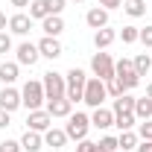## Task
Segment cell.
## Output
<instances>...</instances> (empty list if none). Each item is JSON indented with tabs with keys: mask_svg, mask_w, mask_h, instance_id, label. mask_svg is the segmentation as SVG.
<instances>
[{
	"mask_svg": "<svg viewBox=\"0 0 152 152\" xmlns=\"http://www.w3.org/2000/svg\"><path fill=\"white\" fill-rule=\"evenodd\" d=\"M137 152H152V140H143V143H137Z\"/></svg>",
	"mask_w": 152,
	"mask_h": 152,
	"instance_id": "f35d334b",
	"label": "cell"
},
{
	"mask_svg": "<svg viewBox=\"0 0 152 152\" xmlns=\"http://www.w3.org/2000/svg\"><path fill=\"white\" fill-rule=\"evenodd\" d=\"M6 126H9V111L0 108V129H6Z\"/></svg>",
	"mask_w": 152,
	"mask_h": 152,
	"instance_id": "74e56055",
	"label": "cell"
},
{
	"mask_svg": "<svg viewBox=\"0 0 152 152\" xmlns=\"http://www.w3.org/2000/svg\"><path fill=\"white\" fill-rule=\"evenodd\" d=\"M12 6H18V9H23V6H29V0H9Z\"/></svg>",
	"mask_w": 152,
	"mask_h": 152,
	"instance_id": "ab89813d",
	"label": "cell"
},
{
	"mask_svg": "<svg viewBox=\"0 0 152 152\" xmlns=\"http://www.w3.org/2000/svg\"><path fill=\"white\" fill-rule=\"evenodd\" d=\"M146 96H149V99H152V85H146Z\"/></svg>",
	"mask_w": 152,
	"mask_h": 152,
	"instance_id": "b9f144b4",
	"label": "cell"
},
{
	"mask_svg": "<svg viewBox=\"0 0 152 152\" xmlns=\"http://www.w3.org/2000/svg\"><path fill=\"white\" fill-rule=\"evenodd\" d=\"M47 114H50V117H70V114H73V102H70L67 96H61V99H47Z\"/></svg>",
	"mask_w": 152,
	"mask_h": 152,
	"instance_id": "30bf717a",
	"label": "cell"
},
{
	"mask_svg": "<svg viewBox=\"0 0 152 152\" xmlns=\"http://www.w3.org/2000/svg\"><path fill=\"white\" fill-rule=\"evenodd\" d=\"M44 143H47V146H53V149H61V146L67 143V132H64V129H53V126H50V129L44 132Z\"/></svg>",
	"mask_w": 152,
	"mask_h": 152,
	"instance_id": "e0dca14e",
	"label": "cell"
},
{
	"mask_svg": "<svg viewBox=\"0 0 152 152\" xmlns=\"http://www.w3.org/2000/svg\"><path fill=\"white\" fill-rule=\"evenodd\" d=\"M47 15H50V12H47V3H44V0H32V3H29V18L32 20H44Z\"/></svg>",
	"mask_w": 152,
	"mask_h": 152,
	"instance_id": "484cf974",
	"label": "cell"
},
{
	"mask_svg": "<svg viewBox=\"0 0 152 152\" xmlns=\"http://www.w3.org/2000/svg\"><path fill=\"white\" fill-rule=\"evenodd\" d=\"M94 152H102V149H99V146H96V149H94Z\"/></svg>",
	"mask_w": 152,
	"mask_h": 152,
	"instance_id": "7bdbcfd3",
	"label": "cell"
},
{
	"mask_svg": "<svg viewBox=\"0 0 152 152\" xmlns=\"http://www.w3.org/2000/svg\"><path fill=\"white\" fill-rule=\"evenodd\" d=\"M105 96H108V91H105V82H102V79H96V76H94V79H88V82H85L82 102H88L91 108H99Z\"/></svg>",
	"mask_w": 152,
	"mask_h": 152,
	"instance_id": "277c9868",
	"label": "cell"
},
{
	"mask_svg": "<svg viewBox=\"0 0 152 152\" xmlns=\"http://www.w3.org/2000/svg\"><path fill=\"white\" fill-rule=\"evenodd\" d=\"M26 126H29L32 132H47V129L53 126V117H50L47 111H41V108H38V111H29V117H26Z\"/></svg>",
	"mask_w": 152,
	"mask_h": 152,
	"instance_id": "ba28073f",
	"label": "cell"
},
{
	"mask_svg": "<svg viewBox=\"0 0 152 152\" xmlns=\"http://www.w3.org/2000/svg\"><path fill=\"white\" fill-rule=\"evenodd\" d=\"M38 56H41V53H38V44H32V41H23L18 47V64H29V67H32L38 61Z\"/></svg>",
	"mask_w": 152,
	"mask_h": 152,
	"instance_id": "8fae6325",
	"label": "cell"
},
{
	"mask_svg": "<svg viewBox=\"0 0 152 152\" xmlns=\"http://www.w3.org/2000/svg\"><path fill=\"white\" fill-rule=\"evenodd\" d=\"M117 146L126 152V149H137V134L129 129V132H120V137H117Z\"/></svg>",
	"mask_w": 152,
	"mask_h": 152,
	"instance_id": "d4e9b609",
	"label": "cell"
},
{
	"mask_svg": "<svg viewBox=\"0 0 152 152\" xmlns=\"http://www.w3.org/2000/svg\"><path fill=\"white\" fill-rule=\"evenodd\" d=\"M18 79V61H3L0 64V82L3 85H12Z\"/></svg>",
	"mask_w": 152,
	"mask_h": 152,
	"instance_id": "ffe728a7",
	"label": "cell"
},
{
	"mask_svg": "<svg viewBox=\"0 0 152 152\" xmlns=\"http://www.w3.org/2000/svg\"><path fill=\"white\" fill-rule=\"evenodd\" d=\"M137 137H143V140H152V120H140Z\"/></svg>",
	"mask_w": 152,
	"mask_h": 152,
	"instance_id": "f546056e",
	"label": "cell"
},
{
	"mask_svg": "<svg viewBox=\"0 0 152 152\" xmlns=\"http://www.w3.org/2000/svg\"><path fill=\"white\" fill-rule=\"evenodd\" d=\"M38 53H41L44 58H58V56H61V44H58V38L44 35L41 41H38Z\"/></svg>",
	"mask_w": 152,
	"mask_h": 152,
	"instance_id": "7c38bea8",
	"label": "cell"
},
{
	"mask_svg": "<svg viewBox=\"0 0 152 152\" xmlns=\"http://www.w3.org/2000/svg\"><path fill=\"white\" fill-rule=\"evenodd\" d=\"M114 38H117V32H114V29H108V26L96 29V32H94V44H96V50H105L108 44H114Z\"/></svg>",
	"mask_w": 152,
	"mask_h": 152,
	"instance_id": "d6986e66",
	"label": "cell"
},
{
	"mask_svg": "<svg viewBox=\"0 0 152 152\" xmlns=\"http://www.w3.org/2000/svg\"><path fill=\"white\" fill-rule=\"evenodd\" d=\"M18 105H23L20 102V91H15L12 85H3V91H0V108H6V111L12 114Z\"/></svg>",
	"mask_w": 152,
	"mask_h": 152,
	"instance_id": "9c48e42d",
	"label": "cell"
},
{
	"mask_svg": "<svg viewBox=\"0 0 152 152\" xmlns=\"http://www.w3.org/2000/svg\"><path fill=\"white\" fill-rule=\"evenodd\" d=\"M105 91H108V96H114V99H117V96L126 94V85H123V82L114 76V79H108V82H105Z\"/></svg>",
	"mask_w": 152,
	"mask_h": 152,
	"instance_id": "83f0119b",
	"label": "cell"
},
{
	"mask_svg": "<svg viewBox=\"0 0 152 152\" xmlns=\"http://www.w3.org/2000/svg\"><path fill=\"white\" fill-rule=\"evenodd\" d=\"M9 50H12V38H9V32H6V29H3V32H0V53L6 56Z\"/></svg>",
	"mask_w": 152,
	"mask_h": 152,
	"instance_id": "d6a6232c",
	"label": "cell"
},
{
	"mask_svg": "<svg viewBox=\"0 0 152 152\" xmlns=\"http://www.w3.org/2000/svg\"><path fill=\"white\" fill-rule=\"evenodd\" d=\"M44 3H47V12L50 15H61V9H64L67 0H44Z\"/></svg>",
	"mask_w": 152,
	"mask_h": 152,
	"instance_id": "4dcf8cb0",
	"label": "cell"
},
{
	"mask_svg": "<svg viewBox=\"0 0 152 152\" xmlns=\"http://www.w3.org/2000/svg\"><path fill=\"white\" fill-rule=\"evenodd\" d=\"M96 146H99L102 152H114V149H120V146H117V137H102Z\"/></svg>",
	"mask_w": 152,
	"mask_h": 152,
	"instance_id": "1f68e13d",
	"label": "cell"
},
{
	"mask_svg": "<svg viewBox=\"0 0 152 152\" xmlns=\"http://www.w3.org/2000/svg\"><path fill=\"white\" fill-rule=\"evenodd\" d=\"M137 41H143L146 47H152V26H146V29H140V38Z\"/></svg>",
	"mask_w": 152,
	"mask_h": 152,
	"instance_id": "8d00e7d4",
	"label": "cell"
},
{
	"mask_svg": "<svg viewBox=\"0 0 152 152\" xmlns=\"http://www.w3.org/2000/svg\"><path fill=\"white\" fill-rule=\"evenodd\" d=\"M0 152H20V143L18 140H3L0 143Z\"/></svg>",
	"mask_w": 152,
	"mask_h": 152,
	"instance_id": "e575fe53",
	"label": "cell"
},
{
	"mask_svg": "<svg viewBox=\"0 0 152 152\" xmlns=\"http://www.w3.org/2000/svg\"><path fill=\"white\" fill-rule=\"evenodd\" d=\"M96 6H102L105 12H111V9H120L123 6V0H96Z\"/></svg>",
	"mask_w": 152,
	"mask_h": 152,
	"instance_id": "836d02e7",
	"label": "cell"
},
{
	"mask_svg": "<svg viewBox=\"0 0 152 152\" xmlns=\"http://www.w3.org/2000/svg\"><path fill=\"white\" fill-rule=\"evenodd\" d=\"M91 126H96V129H108V126H114V111H108V108H94V114H91Z\"/></svg>",
	"mask_w": 152,
	"mask_h": 152,
	"instance_id": "2e32d148",
	"label": "cell"
},
{
	"mask_svg": "<svg viewBox=\"0 0 152 152\" xmlns=\"http://www.w3.org/2000/svg\"><path fill=\"white\" fill-rule=\"evenodd\" d=\"M91 70H94L96 79L108 82V79H114V58L108 56V53H94V58H91Z\"/></svg>",
	"mask_w": 152,
	"mask_h": 152,
	"instance_id": "52a82bcc",
	"label": "cell"
},
{
	"mask_svg": "<svg viewBox=\"0 0 152 152\" xmlns=\"http://www.w3.org/2000/svg\"><path fill=\"white\" fill-rule=\"evenodd\" d=\"M73 3H82V0H73Z\"/></svg>",
	"mask_w": 152,
	"mask_h": 152,
	"instance_id": "ee69618b",
	"label": "cell"
},
{
	"mask_svg": "<svg viewBox=\"0 0 152 152\" xmlns=\"http://www.w3.org/2000/svg\"><path fill=\"white\" fill-rule=\"evenodd\" d=\"M134 117H137V120H149V117H152V99H149V96L134 99Z\"/></svg>",
	"mask_w": 152,
	"mask_h": 152,
	"instance_id": "7402d4cb",
	"label": "cell"
},
{
	"mask_svg": "<svg viewBox=\"0 0 152 152\" xmlns=\"http://www.w3.org/2000/svg\"><path fill=\"white\" fill-rule=\"evenodd\" d=\"M44 99H47V96H44V85H41L38 79H29V82L23 85V91H20V102H23L29 111H38Z\"/></svg>",
	"mask_w": 152,
	"mask_h": 152,
	"instance_id": "3957f363",
	"label": "cell"
},
{
	"mask_svg": "<svg viewBox=\"0 0 152 152\" xmlns=\"http://www.w3.org/2000/svg\"><path fill=\"white\" fill-rule=\"evenodd\" d=\"M134 123H137V117H134V111H123V114H114V126L120 129V132H129Z\"/></svg>",
	"mask_w": 152,
	"mask_h": 152,
	"instance_id": "603a6c76",
	"label": "cell"
},
{
	"mask_svg": "<svg viewBox=\"0 0 152 152\" xmlns=\"http://www.w3.org/2000/svg\"><path fill=\"white\" fill-rule=\"evenodd\" d=\"M96 149V143H91V140H88V137H85V140H79V143H76V152H94Z\"/></svg>",
	"mask_w": 152,
	"mask_h": 152,
	"instance_id": "d590c367",
	"label": "cell"
},
{
	"mask_svg": "<svg viewBox=\"0 0 152 152\" xmlns=\"http://www.w3.org/2000/svg\"><path fill=\"white\" fill-rule=\"evenodd\" d=\"M41 85H44V96H47V99H61V96H64V91H67V85H64V76L56 73V70L44 73Z\"/></svg>",
	"mask_w": 152,
	"mask_h": 152,
	"instance_id": "8992f818",
	"label": "cell"
},
{
	"mask_svg": "<svg viewBox=\"0 0 152 152\" xmlns=\"http://www.w3.org/2000/svg\"><path fill=\"white\" fill-rule=\"evenodd\" d=\"M120 38H123V44H134V41L140 38V29H137V26H123Z\"/></svg>",
	"mask_w": 152,
	"mask_h": 152,
	"instance_id": "f1b7e54d",
	"label": "cell"
},
{
	"mask_svg": "<svg viewBox=\"0 0 152 152\" xmlns=\"http://www.w3.org/2000/svg\"><path fill=\"white\" fill-rule=\"evenodd\" d=\"M134 70H137V76H146L149 73V67H152V58L146 56V53H140V56H134Z\"/></svg>",
	"mask_w": 152,
	"mask_h": 152,
	"instance_id": "4316f807",
	"label": "cell"
},
{
	"mask_svg": "<svg viewBox=\"0 0 152 152\" xmlns=\"http://www.w3.org/2000/svg\"><path fill=\"white\" fill-rule=\"evenodd\" d=\"M114 76L126 85V91L137 88V82H140V76H137V70H134L132 58H120V61H114Z\"/></svg>",
	"mask_w": 152,
	"mask_h": 152,
	"instance_id": "5b68a950",
	"label": "cell"
},
{
	"mask_svg": "<svg viewBox=\"0 0 152 152\" xmlns=\"http://www.w3.org/2000/svg\"><path fill=\"white\" fill-rule=\"evenodd\" d=\"M123 12L132 18H143L146 15V0H123Z\"/></svg>",
	"mask_w": 152,
	"mask_h": 152,
	"instance_id": "44dd1931",
	"label": "cell"
},
{
	"mask_svg": "<svg viewBox=\"0 0 152 152\" xmlns=\"http://www.w3.org/2000/svg\"><path fill=\"white\" fill-rule=\"evenodd\" d=\"M88 129H91V117L82 111H76L67 117V126H64V132H67V140H85L88 137Z\"/></svg>",
	"mask_w": 152,
	"mask_h": 152,
	"instance_id": "7a4b0ae2",
	"label": "cell"
},
{
	"mask_svg": "<svg viewBox=\"0 0 152 152\" xmlns=\"http://www.w3.org/2000/svg\"><path fill=\"white\" fill-rule=\"evenodd\" d=\"M41 29H44V35L58 38L61 32H64V20H61V15H47V18L41 20Z\"/></svg>",
	"mask_w": 152,
	"mask_h": 152,
	"instance_id": "4fadbf2b",
	"label": "cell"
},
{
	"mask_svg": "<svg viewBox=\"0 0 152 152\" xmlns=\"http://www.w3.org/2000/svg\"><path fill=\"white\" fill-rule=\"evenodd\" d=\"M41 146H44V137H41V132L26 129V134L20 137V149H26V152H38Z\"/></svg>",
	"mask_w": 152,
	"mask_h": 152,
	"instance_id": "ac0fdd59",
	"label": "cell"
},
{
	"mask_svg": "<svg viewBox=\"0 0 152 152\" xmlns=\"http://www.w3.org/2000/svg\"><path fill=\"white\" fill-rule=\"evenodd\" d=\"M6 26H9V20H6V15H3V12H0V32H3V29H6Z\"/></svg>",
	"mask_w": 152,
	"mask_h": 152,
	"instance_id": "60d3db41",
	"label": "cell"
},
{
	"mask_svg": "<svg viewBox=\"0 0 152 152\" xmlns=\"http://www.w3.org/2000/svg\"><path fill=\"white\" fill-rule=\"evenodd\" d=\"M85 23H88L91 29H102V26H108V12H105L102 6H94V9L85 15Z\"/></svg>",
	"mask_w": 152,
	"mask_h": 152,
	"instance_id": "5bb4252c",
	"label": "cell"
},
{
	"mask_svg": "<svg viewBox=\"0 0 152 152\" xmlns=\"http://www.w3.org/2000/svg\"><path fill=\"white\" fill-rule=\"evenodd\" d=\"M114 114H123V111H134V96L132 94H123V96H117L114 99Z\"/></svg>",
	"mask_w": 152,
	"mask_h": 152,
	"instance_id": "cb8c5ba5",
	"label": "cell"
},
{
	"mask_svg": "<svg viewBox=\"0 0 152 152\" xmlns=\"http://www.w3.org/2000/svg\"><path fill=\"white\" fill-rule=\"evenodd\" d=\"M9 29H12L15 35H26V32L32 29V18H29V15H23V12H18V15H12V18H9Z\"/></svg>",
	"mask_w": 152,
	"mask_h": 152,
	"instance_id": "9a60e30c",
	"label": "cell"
},
{
	"mask_svg": "<svg viewBox=\"0 0 152 152\" xmlns=\"http://www.w3.org/2000/svg\"><path fill=\"white\" fill-rule=\"evenodd\" d=\"M85 82H88L85 70H79V67H70V70H67V76H64V85H67L64 96H67L70 102H79V99H82V94H85Z\"/></svg>",
	"mask_w": 152,
	"mask_h": 152,
	"instance_id": "6da1fadb",
	"label": "cell"
}]
</instances>
